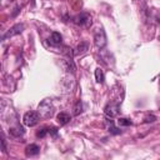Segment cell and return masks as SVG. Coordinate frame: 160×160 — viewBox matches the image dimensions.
Instances as JSON below:
<instances>
[{"label": "cell", "mask_w": 160, "mask_h": 160, "mask_svg": "<svg viewBox=\"0 0 160 160\" xmlns=\"http://www.w3.org/2000/svg\"><path fill=\"white\" fill-rule=\"evenodd\" d=\"M54 110H55V108H54V104H52L51 99H45V100H42V101L39 104V106H38V112H39L40 118H42V119H49V118H51L52 114H54Z\"/></svg>", "instance_id": "6da1fadb"}, {"label": "cell", "mask_w": 160, "mask_h": 160, "mask_svg": "<svg viewBox=\"0 0 160 160\" xmlns=\"http://www.w3.org/2000/svg\"><path fill=\"white\" fill-rule=\"evenodd\" d=\"M72 21H74L76 25L82 26V28H90L91 24H92L91 16H90L89 14H86V12H80V14H78L76 16L72 18Z\"/></svg>", "instance_id": "7a4b0ae2"}, {"label": "cell", "mask_w": 160, "mask_h": 160, "mask_svg": "<svg viewBox=\"0 0 160 160\" xmlns=\"http://www.w3.org/2000/svg\"><path fill=\"white\" fill-rule=\"evenodd\" d=\"M94 44H95V46L98 49L105 48V45H106V35H105L104 29H101V28L96 29V31L94 34Z\"/></svg>", "instance_id": "3957f363"}, {"label": "cell", "mask_w": 160, "mask_h": 160, "mask_svg": "<svg viewBox=\"0 0 160 160\" xmlns=\"http://www.w3.org/2000/svg\"><path fill=\"white\" fill-rule=\"evenodd\" d=\"M39 120H40V115H39V112H35V111H28V112H25V115L22 118L24 125L30 126V128L35 126L39 122Z\"/></svg>", "instance_id": "277c9868"}, {"label": "cell", "mask_w": 160, "mask_h": 160, "mask_svg": "<svg viewBox=\"0 0 160 160\" xmlns=\"http://www.w3.org/2000/svg\"><path fill=\"white\" fill-rule=\"evenodd\" d=\"M104 112H105V115H106L108 118H115V116H118L119 112H120V106H119V104H116V102H109V104L104 108Z\"/></svg>", "instance_id": "5b68a950"}, {"label": "cell", "mask_w": 160, "mask_h": 160, "mask_svg": "<svg viewBox=\"0 0 160 160\" xmlns=\"http://www.w3.org/2000/svg\"><path fill=\"white\" fill-rule=\"evenodd\" d=\"M22 30H24V24H15L14 26H11V28L6 31V34L2 35V40L9 39V38H12V36H15V35H19V34L22 32Z\"/></svg>", "instance_id": "8992f818"}, {"label": "cell", "mask_w": 160, "mask_h": 160, "mask_svg": "<svg viewBox=\"0 0 160 160\" xmlns=\"http://www.w3.org/2000/svg\"><path fill=\"white\" fill-rule=\"evenodd\" d=\"M61 66L64 68V70H65V71H68V72H70V74H75L76 66H75L74 61L71 60V58L62 59V60H61Z\"/></svg>", "instance_id": "52a82bcc"}, {"label": "cell", "mask_w": 160, "mask_h": 160, "mask_svg": "<svg viewBox=\"0 0 160 160\" xmlns=\"http://www.w3.org/2000/svg\"><path fill=\"white\" fill-rule=\"evenodd\" d=\"M61 84H62V86H64V89H65L66 91H72V89L75 88V80H74L70 75L65 76V78L62 79V81H61Z\"/></svg>", "instance_id": "ba28073f"}, {"label": "cell", "mask_w": 160, "mask_h": 160, "mask_svg": "<svg viewBox=\"0 0 160 160\" xmlns=\"http://www.w3.org/2000/svg\"><path fill=\"white\" fill-rule=\"evenodd\" d=\"M9 134L11 136H14V138H20V136H22L25 134V130H24V128L21 125H15V126H11L9 129Z\"/></svg>", "instance_id": "9c48e42d"}, {"label": "cell", "mask_w": 160, "mask_h": 160, "mask_svg": "<svg viewBox=\"0 0 160 160\" xmlns=\"http://www.w3.org/2000/svg\"><path fill=\"white\" fill-rule=\"evenodd\" d=\"M39 152H40V148H39V145H36V144H30V145H28L26 149H25L26 156H34V155H38Z\"/></svg>", "instance_id": "30bf717a"}, {"label": "cell", "mask_w": 160, "mask_h": 160, "mask_svg": "<svg viewBox=\"0 0 160 160\" xmlns=\"http://www.w3.org/2000/svg\"><path fill=\"white\" fill-rule=\"evenodd\" d=\"M56 119H58V122L60 125H65V124H68L70 121V115L68 112H65V111H61V112L58 114Z\"/></svg>", "instance_id": "8fae6325"}, {"label": "cell", "mask_w": 160, "mask_h": 160, "mask_svg": "<svg viewBox=\"0 0 160 160\" xmlns=\"http://www.w3.org/2000/svg\"><path fill=\"white\" fill-rule=\"evenodd\" d=\"M49 41H50V44H51V45H60V44H61V41H62V38H61V35H60L59 32L54 31V32L51 34V36H50Z\"/></svg>", "instance_id": "7c38bea8"}, {"label": "cell", "mask_w": 160, "mask_h": 160, "mask_svg": "<svg viewBox=\"0 0 160 160\" xmlns=\"http://www.w3.org/2000/svg\"><path fill=\"white\" fill-rule=\"evenodd\" d=\"M95 80H96V82H99V84L104 82L105 75H104L102 69H100V68H96V69H95Z\"/></svg>", "instance_id": "4fadbf2b"}, {"label": "cell", "mask_w": 160, "mask_h": 160, "mask_svg": "<svg viewBox=\"0 0 160 160\" xmlns=\"http://www.w3.org/2000/svg\"><path fill=\"white\" fill-rule=\"evenodd\" d=\"M89 49V44L88 42H85V41H82V42H80L79 45H78V48H76V52L78 54H84V52H86V50Z\"/></svg>", "instance_id": "5bb4252c"}, {"label": "cell", "mask_w": 160, "mask_h": 160, "mask_svg": "<svg viewBox=\"0 0 160 160\" xmlns=\"http://www.w3.org/2000/svg\"><path fill=\"white\" fill-rule=\"evenodd\" d=\"M81 111H82V102L80 100H78L74 106V115H79Z\"/></svg>", "instance_id": "9a60e30c"}, {"label": "cell", "mask_w": 160, "mask_h": 160, "mask_svg": "<svg viewBox=\"0 0 160 160\" xmlns=\"http://www.w3.org/2000/svg\"><path fill=\"white\" fill-rule=\"evenodd\" d=\"M108 130H109V132L110 134H112V135H119L120 132H121V130L120 129H118V128H115L114 125H112V121L110 122V125L108 126Z\"/></svg>", "instance_id": "2e32d148"}, {"label": "cell", "mask_w": 160, "mask_h": 160, "mask_svg": "<svg viewBox=\"0 0 160 160\" xmlns=\"http://www.w3.org/2000/svg\"><path fill=\"white\" fill-rule=\"evenodd\" d=\"M118 124L120 126H129V125H131V120L130 119H126V118H120L118 120Z\"/></svg>", "instance_id": "e0dca14e"}, {"label": "cell", "mask_w": 160, "mask_h": 160, "mask_svg": "<svg viewBox=\"0 0 160 160\" xmlns=\"http://www.w3.org/2000/svg\"><path fill=\"white\" fill-rule=\"evenodd\" d=\"M46 134H49V130H48V128H41L38 132H36V136L38 138H44Z\"/></svg>", "instance_id": "ac0fdd59"}, {"label": "cell", "mask_w": 160, "mask_h": 160, "mask_svg": "<svg viewBox=\"0 0 160 160\" xmlns=\"http://www.w3.org/2000/svg\"><path fill=\"white\" fill-rule=\"evenodd\" d=\"M62 52L68 56V58H72L74 56V52H72V49L71 48H68V46H64V50H62Z\"/></svg>", "instance_id": "d6986e66"}, {"label": "cell", "mask_w": 160, "mask_h": 160, "mask_svg": "<svg viewBox=\"0 0 160 160\" xmlns=\"http://www.w3.org/2000/svg\"><path fill=\"white\" fill-rule=\"evenodd\" d=\"M155 120H156V116L150 115V114H149V115H146V116H145V119H144V121H145V122H154Z\"/></svg>", "instance_id": "ffe728a7"}, {"label": "cell", "mask_w": 160, "mask_h": 160, "mask_svg": "<svg viewBox=\"0 0 160 160\" xmlns=\"http://www.w3.org/2000/svg\"><path fill=\"white\" fill-rule=\"evenodd\" d=\"M48 130H49V134H52V135H56L58 134L56 128H48Z\"/></svg>", "instance_id": "44dd1931"}, {"label": "cell", "mask_w": 160, "mask_h": 160, "mask_svg": "<svg viewBox=\"0 0 160 160\" xmlns=\"http://www.w3.org/2000/svg\"><path fill=\"white\" fill-rule=\"evenodd\" d=\"M1 145H2V151L5 152V151H6V144H5V139H4V136H2V139H1Z\"/></svg>", "instance_id": "7402d4cb"}, {"label": "cell", "mask_w": 160, "mask_h": 160, "mask_svg": "<svg viewBox=\"0 0 160 160\" xmlns=\"http://www.w3.org/2000/svg\"><path fill=\"white\" fill-rule=\"evenodd\" d=\"M14 0H1V5L2 6H6L8 4H10V2H12Z\"/></svg>", "instance_id": "603a6c76"}]
</instances>
